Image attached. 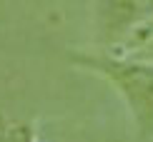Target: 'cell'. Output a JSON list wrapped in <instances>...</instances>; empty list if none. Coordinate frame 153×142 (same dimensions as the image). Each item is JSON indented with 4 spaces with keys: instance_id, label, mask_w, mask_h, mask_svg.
<instances>
[{
    "instance_id": "6da1fadb",
    "label": "cell",
    "mask_w": 153,
    "mask_h": 142,
    "mask_svg": "<svg viewBox=\"0 0 153 142\" xmlns=\"http://www.w3.org/2000/svg\"><path fill=\"white\" fill-rule=\"evenodd\" d=\"M80 65L103 72L108 80L116 82V87L126 95L136 112L141 130L148 132L153 127V67L146 65H128V62L108 60V57H75Z\"/></svg>"
},
{
    "instance_id": "7a4b0ae2",
    "label": "cell",
    "mask_w": 153,
    "mask_h": 142,
    "mask_svg": "<svg viewBox=\"0 0 153 142\" xmlns=\"http://www.w3.org/2000/svg\"><path fill=\"white\" fill-rule=\"evenodd\" d=\"M151 0H98V23L105 35H118L143 15Z\"/></svg>"
},
{
    "instance_id": "3957f363",
    "label": "cell",
    "mask_w": 153,
    "mask_h": 142,
    "mask_svg": "<svg viewBox=\"0 0 153 142\" xmlns=\"http://www.w3.org/2000/svg\"><path fill=\"white\" fill-rule=\"evenodd\" d=\"M0 142H35V132L25 122H13L0 110Z\"/></svg>"
},
{
    "instance_id": "277c9868",
    "label": "cell",
    "mask_w": 153,
    "mask_h": 142,
    "mask_svg": "<svg viewBox=\"0 0 153 142\" xmlns=\"http://www.w3.org/2000/svg\"><path fill=\"white\" fill-rule=\"evenodd\" d=\"M148 8H153V0H151V3H148Z\"/></svg>"
}]
</instances>
